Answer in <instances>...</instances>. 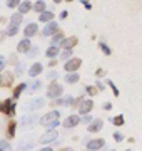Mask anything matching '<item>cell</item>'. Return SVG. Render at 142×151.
<instances>
[{
  "label": "cell",
  "instance_id": "obj_39",
  "mask_svg": "<svg viewBox=\"0 0 142 151\" xmlns=\"http://www.w3.org/2000/svg\"><path fill=\"white\" fill-rule=\"evenodd\" d=\"M114 139L117 141V143H120V141L124 139V136L120 134V133H117V131H115V133H114Z\"/></svg>",
  "mask_w": 142,
  "mask_h": 151
},
{
  "label": "cell",
  "instance_id": "obj_13",
  "mask_svg": "<svg viewBox=\"0 0 142 151\" xmlns=\"http://www.w3.org/2000/svg\"><path fill=\"white\" fill-rule=\"evenodd\" d=\"M102 126H104V121H102V119H94L92 123L89 124L87 129L90 131V133H97V131L102 129Z\"/></svg>",
  "mask_w": 142,
  "mask_h": 151
},
{
  "label": "cell",
  "instance_id": "obj_36",
  "mask_svg": "<svg viewBox=\"0 0 142 151\" xmlns=\"http://www.w3.org/2000/svg\"><path fill=\"white\" fill-rule=\"evenodd\" d=\"M27 55H28V57H35V55H38V47H32L27 52Z\"/></svg>",
  "mask_w": 142,
  "mask_h": 151
},
{
  "label": "cell",
  "instance_id": "obj_30",
  "mask_svg": "<svg viewBox=\"0 0 142 151\" xmlns=\"http://www.w3.org/2000/svg\"><path fill=\"white\" fill-rule=\"evenodd\" d=\"M20 5V0H7V7L9 9H15Z\"/></svg>",
  "mask_w": 142,
  "mask_h": 151
},
{
  "label": "cell",
  "instance_id": "obj_27",
  "mask_svg": "<svg viewBox=\"0 0 142 151\" xmlns=\"http://www.w3.org/2000/svg\"><path fill=\"white\" fill-rule=\"evenodd\" d=\"M13 134H15V123H13V121H10V124H9V129H7V136H9V138H13Z\"/></svg>",
  "mask_w": 142,
  "mask_h": 151
},
{
  "label": "cell",
  "instance_id": "obj_15",
  "mask_svg": "<svg viewBox=\"0 0 142 151\" xmlns=\"http://www.w3.org/2000/svg\"><path fill=\"white\" fill-rule=\"evenodd\" d=\"M42 69H44V67H42V64H40V62H35V64L30 67V70H28V76H30L32 79H35V77L42 72Z\"/></svg>",
  "mask_w": 142,
  "mask_h": 151
},
{
  "label": "cell",
  "instance_id": "obj_37",
  "mask_svg": "<svg viewBox=\"0 0 142 151\" xmlns=\"http://www.w3.org/2000/svg\"><path fill=\"white\" fill-rule=\"evenodd\" d=\"M9 62L10 64H18V60H17V54H10V57H9Z\"/></svg>",
  "mask_w": 142,
  "mask_h": 151
},
{
  "label": "cell",
  "instance_id": "obj_43",
  "mask_svg": "<svg viewBox=\"0 0 142 151\" xmlns=\"http://www.w3.org/2000/svg\"><path fill=\"white\" fill-rule=\"evenodd\" d=\"M33 123V118H32V116H30V118H27V119H25V121H23V126H28V124H32Z\"/></svg>",
  "mask_w": 142,
  "mask_h": 151
},
{
  "label": "cell",
  "instance_id": "obj_34",
  "mask_svg": "<svg viewBox=\"0 0 142 151\" xmlns=\"http://www.w3.org/2000/svg\"><path fill=\"white\" fill-rule=\"evenodd\" d=\"M0 150H2V151H12V148L9 146V143H7L5 139H2V141H0Z\"/></svg>",
  "mask_w": 142,
  "mask_h": 151
},
{
  "label": "cell",
  "instance_id": "obj_2",
  "mask_svg": "<svg viewBox=\"0 0 142 151\" xmlns=\"http://www.w3.org/2000/svg\"><path fill=\"white\" fill-rule=\"evenodd\" d=\"M82 65V59H79V57H74V59H69L64 64V70L65 72H77V69Z\"/></svg>",
  "mask_w": 142,
  "mask_h": 151
},
{
  "label": "cell",
  "instance_id": "obj_57",
  "mask_svg": "<svg viewBox=\"0 0 142 151\" xmlns=\"http://www.w3.org/2000/svg\"><path fill=\"white\" fill-rule=\"evenodd\" d=\"M112 151H115V150H112Z\"/></svg>",
  "mask_w": 142,
  "mask_h": 151
},
{
  "label": "cell",
  "instance_id": "obj_38",
  "mask_svg": "<svg viewBox=\"0 0 142 151\" xmlns=\"http://www.w3.org/2000/svg\"><path fill=\"white\" fill-rule=\"evenodd\" d=\"M109 86L112 87V91H114V96H119V89H117V86H115L112 81H109Z\"/></svg>",
  "mask_w": 142,
  "mask_h": 151
},
{
  "label": "cell",
  "instance_id": "obj_40",
  "mask_svg": "<svg viewBox=\"0 0 142 151\" xmlns=\"http://www.w3.org/2000/svg\"><path fill=\"white\" fill-rule=\"evenodd\" d=\"M80 4H82L87 10H90V9H92V5H90V2H89V0H80Z\"/></svg>",
  "mask_w": 142,
  "mask_h": 151
},
{
  "label": "cell",
  "instance_id": "obj_26",
  "mask_svg": "<svg viewBox=\"0 0 142 151\" xmlns=\"http://www.w3.org/2000/svg\"><path fill=\"white\" fill-rule=\"evenodd\" d=\"M70 55H72V49H64L62 54H60V59L67 60V59H70Z\"/></svg>",
  "mask_w": 142,
  "mask_h": 151
},
{
  "label": "cell",
  "instance_id": "obj_46",
  "mask_svg": "<svg viewBox=\"0 0 142 151\" xmlns=\"http://www.w3.org/2000/svg\"><path fill=\"white\" fill-rule=\"evenodd\" d=\"M104 109H105V111H110V109H112V104H110V103H105V104H104Z\"/></svg>",
  "mask_w": 142,
  "mask_h": 151
},
{
  "label": "cell",
  "instance_id": "obj_48",
  "mask_svg": "<svg viewBox=\"0 0 142 151\" xmlns=\"http://www.w3.org/2000/svg\"><path fill=\"white\" fill-rule=\"evenodd\" d=\"M82 121H84V123H87V124H90V123H92V118H89V116H85V118H84Z\"/></svg>",
  "mask_w": 142,
  "mask_h": 151
},
{
  "label": "cell",
  "instance_id": "obj_21",
  "mask_svg": "<svg viewBox=\"0 0 142 151\" xmlns=\"http://www.w3.org/2000/svg\"><path fill=\"white\" fill-rule=\"evenodd\" d=\"M57 54H59V47H57V45H50V47L45 50V55H47L49 59H54Z\"/></svg>",
  "mask_w": 142,
  "mask_h": 151
},
{
  "label": "cell",
  "instance_id": "obj_24",
  "mask_svg": "<svg viewBox=\"0 0 142 151\" xmlns=\"http://www.w3.org/2000/svg\"><path fill=\"white\" fill-rule=\"evenodd\" d=\"M99 47H100V50H102V52H104L105 55H110V54H112V50L109 49V45H107L105 42H102V40L99 42Z\"/></svg>",
  "mask_w": 142,
  "mask_h": 151
},
{
  "label": "cell",
  "instance_id": "obj_53",
  "mask_svg": "<svg viewBox=\"0 0 142 151\" xmlns=\"http://www.w3.org/2000/svg\"><path fill=\"white\" fill-rule=\"evenodd\" d=\"M54 2H55V4H60V2H62V0H54Z\"/></svg>",
  "mask_w": 142,
  "mask_h": 151
},
{
  "label": "cell",
  "instance_id": "obj_9",
  "mask_svg": "<svg viewBox=\"0 0 142 151\" xmlns=\"http://www.w3.org/2000/svg\"><path fill=\"white\" fill-rule=\"evenodd\" d=\"M37 32H38V25L35 24V22L27 24V25H25V29H23V35H27L28 39L33 37V35H37Z\"/></svg>",
  "mask_w": 142,
  "mask_h": 151
},
{
  "label": "cell",
  "instance_id": "obj_6",
  "mask_svg": "<svg viewBox=\"0 0 142 151\" xmlns=\"http://www.w3.org/2000/svg\"><path fill=\"white\" fill-rule=\"evenodd\" d=\"M94 108V103L92 99H84V101H80V104H79V114H87L90 113Z\"/></svg>",
  "mask_w": 142,
  "mask_h": 151
},
{
  "label": "cell",
  "instance_id": "obj_25",
  "mask_svg": "<svg viewBox=\"0 0 142 151\" xmlns=\"http://www.w3.org/2000/svg\"><path fill=\"white\" fill-rule=\"evenodd\" d=\"M20 22H22V14H13V15L10 17V24L20 25Z\"/></svg>",
  "mask_w": 142,
  "mask_h": 151
},
{
  "label": "cell",
  "instance_id": "obj_56",
  "mask_svg": "<svg viewBox=\"0 0 142 151\" xmlns=\"http://www.w3.org/2000/svg\"><path fill=\"white\" fill-rule=\"evenodd\" d=\"M65 2H74V0H65Z\"/></svg>",
  "mask_w": 142,
  "mask_h": 151
},
{
  "label": "cell",
  "instance_id": "obj_17",
  "mask_svg": "<svg viewBox=\"0 0 142 151\" xmlns=\"http://www.w3.org/2000/svg\"><path fill=\"white\" fill-rule=\"evenodd\" d=\"M54 20V12L52 10H45L44 14H40L38 17V22H45V24H49V22Z\"/></svg>",
  "mask_w": 142,
  "mask_h": 151
},
{
  "label": "cell",
  "instance_id": "obj_35",
  "mask_svg": "<svg viewBox=\"0 0 142 151\" xmlns=\"http://www.w3.org/2000/svg\"><path fill=\"white\" fill-rule=\"evenodd\" d=\"M40 86H42V82H40V81H33L32 84H30V89H28V91H30V92L37 91V89H38Z\"/></svg>",
  "mask_w": 142,
  "mask_h": 151
},
{
  "label": "cell",
  "instance_id": "obj_4",
  "mask_svg": "<svg viewBox=\"0 0 142 151\" xmlns=\"http://www.w3.org/2000/svg\"><path fill=\"white\" fill-rule=\"evenodd\" d=\"M57 32H59V24L52 20V22H49V24L44 27V30H42V35H44V37H50V35H55Z\"/></svg>",
  "mask_w": 142,
  "mask_h": 151
},
{
  "label": "cell",
  "instance_id": "obj_10",
  "mask_svg": "<svg viewBox=\"0 0 142 151\" xmlns=\"http://www.w3.org/2000/svg\"><path fill=\"white\" fill-rule=\"evenodd\" d=\"M105 146V141L102 138H97V139H92L90 143H87V150L89 151H97L100 148H104Z\"/></svg>",
  "mask_w": 142,
  "mask_h": 151
},
{
  "label": "cell",
  "instance_id": "obj_45",
  "mask_svg": "<svg viewBox=\"0 0 142 151\" xmlns=\"http://www.w3.org/2000/svg\"><path fill=\"white\" fill-rule=\"evenodd\" d=\"M95 86H97V89H99V91H104V89H105V87H104V84H102L100 81H97V84H95Z\"/></svg>",
  "mask_w": 142,
  "mask_h": 151
},
{
  "label": "cell",
  "instance_id": "obj_12",
  "mask_svg": "<svg viewBox=\"0 0 142 151\" xmlns=\"http://www.w3.org/2000/svg\"><path fill=\"white\" fill-rule=\"evenodd\" d=\"M79 44V40H77V37H67L62 40V44H60V47L62 49H74Z\"/></svg>",
  "mask_w": 142,
  "mask_h": 151
},
{
  "label": "cell",
  "instance_id": "obj_44",
  "mask_svg": "<svg viewBox=\"0 0 142 151\" xmlns=\"http://www.w3.org/2000/svg\"><path fill=\"white\" fill-rule=\"evenodd\" d=\"M67 15H69V12H67V10H62V12H60V19H62V20H64V19H67Z\"/></svg>",
  "mask_w": 142,
  "mask_h": 151
},
{
  "label": "cell",
  "instance_id": "obj_51",
  "mask_svg": "<svg viewBox=\"0 0 142 151\" xmlns=\"http://www.w3.org/2000/svg\"><path fill=\"white\" fill-rule=\"evenodd\" d=\"M38 151H54L52 148H42V150H38Z\"/></svg>",
  "mask_w": 142,
  "mask_h": 151
},
{
  "label": "cell",
  "instance_id": "obj_33",
  "mask_svg": "<svg viewBox=\"0 0 142 151\" xmlns=\"http://www.w3.org/2000/svg\"><path fill=\"white\" fill-rule=\"evenodd\" d=\"M57 77H59V72L57 70H49V74H47V79L49 81H55Z\"/></svg>",
  "mask_w": 142,
  "mask_h": 151
},
{
  "label": "cell",
  "instance_id": "obj_41",
  "mask_svg": "<svg viewBox=\"0 0 142 151\" xmlns=\"http://www.w3.org/2000/svg\"><path fill=\"white\" fill-rule=\"evenodd\" d=\"M72 101H74V99H72L70 96L64 97V106H70V104H72Z\"/></svg>",
  "mask_w": 142,
  "mask_h": 151
},
{
  "label": "cell",
  "instance_id": "obj_50",
  "mask_svg": "<svg viewBox=\"0 0 142 151\" xmlns=\"http://www.w3.org/2000/svg\"><path fill=\"white\" fill-rule=\"evenodd\" d=\"M49 65H52V67H54V65H57V60H55V59H50Z\"/></svg>",
  "mask_w": 142,
  "mask_h": 151
},
{
  "label": "cell",
  "instance_id": "obj_20",
  "mask_svg": "<svg viewBox=\"0 0 142 151\" xmlns=\"http://www.w3.org/2000/svg\"><path fill=\"white\" fill-rule=\"evenodd\" d=\"M45 2L44 0H37V2H35V4H33V10L35 12H38V14H44L45 12Z\"/></svg>",
  "mask_w": 142,
  "mask_h": 151
},
{
  "label": "cell",
  "instance_id": "obj_55",
  "mask_svg": "<svg viewBox=\"0 0 142 151\" xmlns=\"http://www.w3.org/2000/svg\"><path fill=\"white\" fill-rule=\"evenodd\" d=\"M0 86H2V76H0Z\"/></svg>",
  "mask_w": 142,
  "mask_h": 151
},
{
  "label": "cell",
  "instance_id": "obj_22",
  "mask_svg": "<svg viewBox=\"0 0 142 151\" xmlns=\"http://www.w3.org/2000/svg\"><path fill=\"white\" fill-rule=\"evenodd\" d=\"M7 35L9 37H13V35H17L18 34V25H15V24H9V27H7Z\"/></svg>",
  "mask_w": 142,
  "mask_h": 151
},
{
  "label": "cell",
  "instance_id": "obj_19",
  "mask_svg": "<svg viewBox=\"0 0 142 151\" xmlns=\"http://www.w3.org/2000/svg\"><path fill=\"white\" fill-rule=\"evenodd\" d=\"M44 104H45L44 99H40V97H38V99H32L30 104H28V109H30V111H35V109H40Z\"/></svg>",
  "mask_w": 142,
  "mask_h": 151
},
{
  "label": "cell",
  "instance_id": "obj_52",
  "mask_svg": "<svg viewBox=\"0 0 142 151\" xmlns=\"http://www.w3.org/2000/svg\"><path fill=\"white\" fill-rule=\"evenodd\" d=\"M62 151H74V150H72V148H64Z\"/></svg>",
  "mask_w": 142,
  "mask_h": 151
},
{
  "label": "cell",
  "instance_id": "obj_7",
  "mask_svg": "<svg viewBox=\"0 0 142 151\" xmlns=\"http://www.w3.org/2000/svg\"><path fill=\"white\" fill-rule=\"evenodd\" d=\"M57 136H59V133H57L55 129H49V131H47V133H45V134L42 136V138H40L38 141H40L42 145H45V143H52V141L57 139Z\"/></svg>",
  "mask_w": 142,
  "mask_h": 151
},
{
  "label": "cell",
  "instance_id": "obj_1",
  "mask_svg": "<svg viewBox=\"0 0 142 151\" xmlns=\"http://www.w3.org/2000/svg\"><path fill=\"white\" fill-rule=\"evenodd\" d=\"M62 89L64 87L60 86L59 82H50V86H49V89H47V96L50 97V99H59L60 96H62Z\"/></svg>",
  "mask_w": 142,
  "mask_h": 151
},
{
  "label": "cell",
  "instance_id": "obj_18",
  "mask_svg": "<svg viewBox=\"0 0 142 151\" xmlns=\"http://www.w3.org/2000/svg\"><path fill=\"white\" fill-rule=\"evenodd\" d=\"M13 76H15V74H12V72H5V74L2 76V86L10 87L12 82H13Z\"/></svg>",
  "mask_w": 142,
  "mask_h": 151
},
{
  "label": "cell",
  "instance_id": "obj_29",
  "mask_svg": "<svg viewBox=\"0 0 142 151\" xmlns=\"http://www.w3.org/2000/svg\"><path fill=\"white\" fill-rule=\"evenodd\" d=\"M85 92H87L89 96H95L99 92V89H95L94 86H85Z\"/></svg>",
  "mask_w": 142,
  "mask_h": 151
},
{
  "label": "cell",
  "instance_id": "obj_54",
  "mask_svg": "<svg viewBox=\"0 0 142 151\" xmlns=\"http://www.w3.org/2000/svg\"><path fill=\"white\" fill-rule=\"evenodd\" d=\"M2 108H4V104H2V103H0V111H2Z\"/></svg>",
  "mask_w": 142,
  "mask_h": 151
},
{
  "label": "cell",
  "instance_id": "obj_8",
  "mask_svg": "<svg viewBox=\"0 0 142 151\" xmlns=\"http://www.w3.org/2000/svg\"><path fill=\"white\" fill-rule=\"evenodd\" d=\"M79 123H80V118H79L77 114H72V116H69V118L64 119V128L70 129V128H75Z\"/></svg>",
  "mask_w": 142,
  "mask_h": 151
},
{
  "label": "cell",
  "instance_id": "obj_11",
  "mask_svg": "<svg viewBox=\"0 0 142 151\" xmlns=\"http://www.w3.org/2000/svg\"><path fill=\"white\" fill-rule=\"evenodd\" d=\"M2 111H4L7 116H13V114H15V103H13V99H7L5 103H4Z\"/></svg>",
  "mask_w": 142,
  "mask_h": 151
},
{
  "label": "cell",
  "instance_id": "obj_5",
  "mask_svg": "<svg viewBox=\"0 0 142 151\" xmlns=\"http://www.w3.org/2000/svg\"><path fill=\"white\" fill-rule=\"evenodd\" d=\"M32 49V44H30V39L25 37L23 40H20L18 42V45H17V54H27L28 50Z\"/></svg>",
  "mask_w": 142,
  "mask_h": 151
},
{
  "label": "cell",
  "instance_id": "obj_32",
  "mask_svg": "<svg viewBox=\"0 0 142 151\" xmlns=\"http://www.w3.org/2000/svg\"><path fill=\"white\" fill-rule=\"evenodd\" d=\"M23 69H25V64H23V62H18L17 67H15V76H20L23 72Z\"/></svg>",
  "mask_w": 142,
  "mask_h": 151
},
{
  "label": "cell",
  "instance_id": "obj_14",
  "mask_svg": "<svg viewBox=\"0 0 142 151\" xmlns=\"http://www.w3.org/2000/svg\"><path fill=\"white\" fill-rule=\"evenodd\" d=\"M33 9V4L32 2H28V0H23V2H20V5H18V14H27V12H30Z\"/></svg>",
  "mask_w": 142,
  "mask_h": 151
},
{
  "label": "cell",
  "instance_id": "obj_42",
  "mask_svg": "<svg viewBox=\"0 0 142 151\" xmlns=\"http://www.w3.org/2000/svg\"><path fill=\"white\" fill-rule=\"evenodd\" d=\"M5 64H7V59L4 57V55H0V70L5 67Z\"/></svg>",
  "mask_w": 142,
  "mask_h": 151
},
{
  "label": "cell",
  "instance_id": "obj_31",
  "mask_svg": "<svg viewBox=\"0 0 142 151\" xmlns=\"http://www.w3.org/2000/svg\"><path fill=\"white\" fill-rule=\"evenodd\" d=\"M112 123L115 126H122L124 124V116H115V118H112Z\"/></svg>",
  "mask_w": 142,
  "mask_h": 151
},
{
  "label": "cell",
  "instance_id": "obj_23",
  "mask_svg": "<svg viewBox=\"0 0 142 151\" xmlns=\"http://www.w3.org/2000/svg\"><path fill=\"white\" fill-rule=\"evenodd\" d=\"M27 86H28L27 82H22V84H18V86L15 87V91H13V99H17V97L20 96L23 89H27Z\"/></svg>",
  "mask_w": 142,
  "mask_h": 151
},
{
  "label": "cell",
  "instance_id": "obj_16",
  "mask_svg": "<svg viewBox=\"0 0 142 151\" xmlns=\"http://www.w3.org/2000/svg\"><path fill=\"white\" fill-rule=\"evenodd\" d=\"M79 79H80V76L77 72H69L67 76H64V81L67 84H75V82H79Z\"/></svg>",
  "mask_w": 142,
  "mask_h": 151
},
{
  "label": "cell",
  "instance_id": "obj_28",
  "mask_svg": "<svg viewBox=\"0 0 142 151\" xmlns=\"http://www.w3.org/2000/svg\"><path fill=\"white\" fill-rule=\"evenodd\" d=\"M62 40H64V32H57L55 34V35H52V42L54 44H57V42H62Z\"/></svg>",
  "mask_w": 142,
  "mask_h": 151
},
{
  "label": "cell",
  "instance_id": "obj_47",
  "mask_svg": "<svg viewBox=\"0 0 142 151\" xmlns=\"http://www.w3.org/2000/svg\"><path fill=\"white\" fill-rule=\"evenodd\" d=\"M5 37H7V32H0V42H4Z\"/></svg>",
  "mask_w": 142,
  "mask_h": 151
},
{
  "label": "cell",
  "instance_id": "obj_49",
  "mask_svg": "<svg viewBox=\"0 0 142 151\" xmlns=\"http://www.w3.org/2000/svg\"><path fill=\"white\" fill-rule=\"evenodd\" d=\"M95 74H97V77H100V76L104 74V69H97V72H95Z\"/></svg>",
  "mask_w": 142,
  "mask_h": 151
},
{
  "label": "cell",
  "instance_id": "obj_3",
  "mask_svg": "<svg viewBox=\"0 0 142 151\" xmlns=\"http://www.w3.org/2000/svg\"><path fill=\"white\" fill-rule=\"evenodd\" d=\"M59 116H60L59 111H50V113H47L45 116H42L38 123H40V124H44V126H50L52 123H55V121L59 119Z\"/></svg>",
  "mask_w": 142,
  "mask_h": 151
}]
</instances>
